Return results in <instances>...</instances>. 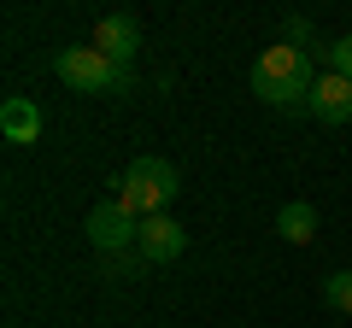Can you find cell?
I'll return each instance as SVG.
<instances>
[{
	"label": "cell",
	"mask_w": 352,
	"mask_h": 328,
	"mask_svg": "<svg viewBox=\"0 0 352 328\" xmlns=\"http://www.w3.org/2000/svg\"><path fill=\"white\" fill-rule=\"evenodd\" d=\"M317 76L323 71L311 65V53L288 47V41H270V47L252 59V94H258L264 106H276V112H294V106L311 100Z\"/></svg>",
	"instance_id": "obj_1"
},
{
	"label": "cell",
	"mask_w": 352,
	"mask_h": 328,
	"mask_svg": "<svg viewBox=\"0 0 352 328\" xmlns=\"http://www.w3.org/2000/svg\"><path fill=\"white\" fill-rule=\"evenodd\" d=\"M112 188H118V200H124L135 217H164V205L182 194V176H176L170 159H153L147 152V159H129V170L112 182Z\"/></svg>",
	"instance_id": "obj_2"
},
{
	"label": "cell",
	"mask_w": 352,
	"mask_h": 328,
	"mask_svg": "<svg viewBox=\"0 0 352 328\" xmlns=\"http://www.w3.org/2000/svg\"><path fill=\"white\" fill-rule=\"evenodd\" d=\"M53 71H59V82L76 89V94H129L135 89V71H118L100 47H59Z\"/></svg>",
	"instance_id": "obj_3"
},
{
	"label": "cell",
	"mask_w": 352,
	"mask_h": 328,
	"mask_svg": "<svg viewBox=\"0 0 352 328\" xmlns=\"http://www.w3.org/2000/svg\"><path fill=\"white\" fill-rule=\"evenodd\" d=\"M82 235H88V246H94L100 258H112V253H129V246L141 240V217L112 194V200H100L82 217Z\"/></svg>",
	"instance_id": "obj_4"
},
{
	"label": "cell",
	"mask_w": 352,
	"mask_h": 328,
	"mask_svg": "<svg viewBox=\"0 0 352 328\" xmlns=\"http://www.w3.org/2000/svg\"><path fill=\"white\" fill-rule=\"evenodd\" d=\"M88 47H100L106 59L118 65V71H135V53H141V24L129 12H106L100 24H94V36H88Z\"/></svg>",
	"instance_id": "obj_5"
},
{
	"label": "cell",
	"mask_w": 352,
	"mask_h": 328,
	"mask_svg": "<svg viewBox=\"0 0 352 328\" xmlns=\"http://www.w3.org/2000/svg\"><path fill=\"white\" fill-rule=\"evenodd\" d=\"M135 253L147 258V264H176V258L188 253V235H182V223H176V217H141Z\"/></svg>",
	"instance_id": "obj_6"
},
{
	"label": "cell",
	"mask_w": 352,
	"mask_h": 328,
	"mask_svg": "<svg viewBox=\"0 0 352 328\" xmlns=\"http://www.w3.org/2000/svg\"><path fill=\"white\" fill-rule=\"evenodd\" d=\"M305 112H311L317 124H346V117H352V82L335 76V71H323V76H317V89H311V100H305Z\"/></svg>",
	"instance_id": "obj_7"
},
{
	"label": "cell",
	"mask_w": 352,
	"mask_h": 328,
	"mask_svg": "<svg viewBox=\"0 0 352 328\" xmlns=\"http://www.w3.org/2000/svg\"><path fill=\"white\" fill-rule=\"evenodd\" d=\"M41 129H47V117H41L36 100H24V94H12V100L0 106V135L12 141V147H36Z\"/></svg>",
	"instance_id": "obj_8"
},
{
	"label": "cell",
	"mask_w": 352,
	"mask_h": 328,
	"mask_svg": "<svg viewBox=\"0 0 352 328\" xmlns=\"http://www.w3.org/2000/svg\"><path fill=\"white\" fill-rule=\"evenodd\" d=\"M276 235L288 240V246L317 240V205H311V200H288V205L276 211Z\"/></svg>",
	"instance_id": "obj_9"
},
{
	"label": "cell",
	"mask_w": 352,
	"mask_h": 328,
	"mask_svg": "<svg viewBox=\"0 0 352 328\" xmlns=\"http://www.w3.org/2000/svg\"><path fill=\"white\" fill-rule=\"evenodd\" d=\"M282 41H288V47H317V53H323V41H317V24H311V18H305V12H288V18H282Z\"/></svg>",
	"instance_id": "obj_10"
},
{
	"label": "cell",
	"mask_w": 352,
	"mask_h": 328,
	"mask_svg": "<svg viewBox=\"0 0 352 328\" xmlns=\"http://www.w3.org/2000/svg\"><path fill=\"white\" fill-rule=\"evenodd\" d=\"M323 305L352 316V270H329V276H323Z\"/></svg>",
	"instance_id": "obj_11"
},
{
	"label": "cell",
	"mask_w": 352,
	"mask_h": 328,
	"mask_svg": "<svg viewBox=\"0 0 352 328\" xmlns=\"http://www.w3.org/2000/svg\"><path fill=\"white\" fill-rule=\"evenodd\" d=\"M100 270H106V276H118V281H124V276L135 281L141 270H147V258H141V253H135V258H129V253H112V258H100Z\"/></svg>",
	"instance_id": "obj_12"
},
{
	"label": "cell",
	"mask_w": 352,
	"mask_h": 328,
	"mask_svg": "<svg viewBox=\"0 0 352 328\" xmlns=\"http://www.w3.org/2000/svg\"><path fill=\"white\" fill-rule=\"evenodd\" d=\"M323 59H329V71H335V76H346V82H352V36L329 41V47H323Z\"/></svg>",
	"instance_id": "obj_13"
}]
</instances>
